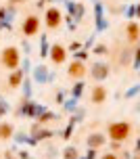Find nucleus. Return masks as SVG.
Segmentation results:
<instances>
[{
    "label": "nucleus",
    "instance_id": "423d86ee",
    "mask_svg": "<svg viewBox=\"0 0 140 159\" xmlns=\"http://www.w3.org/2000/svg\"><path fill=\"white\" fill-rule=\"evenodd\" d=\"M69 75H71V78H84V75H86V67H84V63H79V61L71 63V67H69Z\"/></svg>",
    "mask_w": 140,
    "mask_h": 159
},
{
    "label": "nucleus",
    "instance_id": "6e6552de",
    "mask_svg": "<svg viewBox=\"0 0 140 159\" xmlns=\"http://www.w3.org/2000/svg\"><path fill=\"white\" fill-rule=\"evenodd\" d=\"M128 40H130L132 44H136V42H138V25H136V23H130V25H128Z\"/></svg>",
    "mask_w": 140,
    "mask_h": 159
},
{
    "label": "nucleus",
    "instance_id": "9d476101",
    "mask_svg": "<svg viewBox=\"0 0 140 159\" xmlns=\"http://www.w3.org/2000/svg\"><path fill=\"white\" fill-rule=\"evenodd\" d=\"M19 82H21V71H15V73H13V78H11V86H13V88L19 86Z\"/></svg>",
    "mask_w": 140,
    "mask_h": 159
},
{
    "label": "nucleus",
    "instance_id": "f8f14e48",
    "mask_svg": "<svg viewBox=\"0 0 140 159\" xmlns=\"http://www.w3.org/2000/svg\"><path fill=\"white\" fill-rule=\"evenodd\" d=\"M102 159H117V157H115V155H113V153H107V155H105V157H102Z\"/></svg>",
    "mask_w": 140,
    "mask_h": 159
},
{
    "label": "nucleus",
    "instance_id": "20e7f679",
    "mask_svg": "<svg viewBox=\"0 0 140 159\" xmlns=\"http://www.w3.org/2000/svg\"><path fill=\"white\" fill-rule=\"evenodd\" d=\"M46 25L50 30H55V27L61 25V13H59L56 8H48L46 11Z\"/></svg>",
    "mask_w": 140,
    "mask_h": 159
},
{
    "label": "nucleus",
    "instance_id": "f03ea898",
    "mask_svg": "<svg viewBox=\"0 0 140 159\" xmlns=\"http://www.w3.org/2000/svg\"><path fill=\"white\" fill-rule=\"evenodd\" d=\"M2 65L7 69H17V65H19V50L15 46L4 48V52H2Z\"/></svg>",
    "mask_w": 140,
    "mask_h": 159
},
{
    "label": "nucleus",
    "instance_id": "39448f33",
    "mask_svg": "<svg viewBox=\"0 0 140 159\" xmlns=\"http://www.w3.org/2000/svg\"><path fill=\"white\" fill-rule=\"evenodd\" d=\"M107 101V88L105 86H94L92 88V103L96 105H101Z\"/></svg>",
    "mask_w": 140,
    "mask_h": 159
},
{
    "label": "nucleus",
    "instance_id": "ddd939ff",
    "mask_svg": "<svg viewBox=\"0 0 140 159\" xmlns=\"http://www.w3.org/2000/svg\"><path fill=\"white\" fill-rule=\"evenodd\" d=\"M13 2H19V0H13Z\"/></svg>",
    "mask_w": 140,
    "mask_h": 159
},
{
    "label": "nucleus",
    "instance_id": "9b49d317",
    "mask_svg": "<svg viewBox=\"0 0 140 159\" xmlns=\"http://www.w3.org/2000/svg\"><path fill=\"white\" fill-rule=\"evenodd\" d=\"M65 159H78L75 149H67V151H65Z\"/></svg>",
    "mask_w": 140,
    "mask_h": 159
},
{
    "label": "nucleus",
    "instance_id": "0eeeda50",
    "mask_svg": "<svg viewBox=\"0 0 140 159\" xmlns=\"http://www.w3.org/2000/svg\"><path fill=\"white\" fill-rule=\"evenodd\" d=\"M50 59H52L55 63H63V61H65V48H63V46H59V44H56V46H52Z\"/></svg>",
    "mask_w": 140,
    "mask_h": 159
},
{
    "label": "nucleus",
    "instance_id": "1a4fd4ad",
    "mask_svg": "<svg viewBox=\"0 0 140 159\" xmlns=\"http://www.w3.org/2000/svg\"><path fill=\"white\" fill-rule=\"evenodd\" d=\"M13 136V126L11 124H2L0 126V138H11Z\"/></svg>",
    "mask_w": 140,
    "mask_h": 159
},
{
    "label": "nucleus",
    "instance_id": "f257e3e1",
    "mask_svg": "<svg viewBox=\"0 0 140 159\" xmlns=\"http://www.w3.org/2000/svg\"><path fill=\"white\" fill-rule=\"evenodd\" d=\"M130 134H132V126L128 121H115L109 126V138L113 140H125L130 138Z\"/></svg>",
    "mask_w": 140,
    "mask_h": 159
},
{
    "label": "nucleus",
    "instance_id": "7ed1b4c3",
    "mask_svg": "<svg viewBox=\"0 0 140 159\" xmlns=\"http://www.w3.org/2000/svg\"><path fill=\"white\" fill-rule=\"evenodd\" d=\"M38 30H40V19H38V17H34V15L27 17L25 23H23V34H25V36H36Z\"/></svg>",
    "mask_w": 140,
    "mask_h": 159
}]
</instances>
